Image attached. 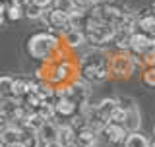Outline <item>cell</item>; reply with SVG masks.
Returning <instances> with one entry per match:
<instances>
[{
    "instance_id": "obj_23",
    "label": "cell",
    "mask_w": 155,
    "mask_h": 147,
    "mask_svg": "<svg viewBox=\"0 0 155 147\" xmlns=\"http://www.w3.org/2000/svg\"><path fill=\"white\" fill-rule=\"evenodd\" d=\"M21 143L23 147H41V139H39V136H37V132H23V136H21Z\"/></svg>"
},
{
    "instance_id": "obj_33",
    "label": "cell",
    "mask_w": 155,
    "mask_h": 147,
    "mask_svg": "<svg viewBox=\"0 0 155 147\" xmlns=\"http://www.w3.org/2000/svg\"><path fill=\"white\" fill-rule=\"evenodd\" d=\"M4 147H23V143H21V141H16V143H8Z\"/></svg>"
},
{
    "instance_id": "obj_20",
    "label": "cell",
    "mask_w": 155,
    "mask_h": 147,
    "mask_svg": "<svg viewBox=\"0 0 155 147\" xmlns=\"http://www.w3.org/2000/svg\"><path fill=\"white\" fill-rule=\"evenodd\" d=\"M29 80H14L12 85V97L14 99H23V97L29 93Z\"/></svg>"
},
{
    "instance_id": "obj_39",
    "label": "cell",
    "mask_w": 155,
    "mask_h": 147,
    "mask_svg": "<svg viewBox=\"0 0 155 147\" xmlns=\"http://www.w3.org/2000/svg\"><path fill=\"white\" fill-rule=\"evenodd\" d=\"M153 136H155V124H153Z\"/></svg>"
},
{
    "instance_id": "obj_4",
    "label": "cell",
    "mask_w": 155,
    "mask_h": 147,
    "mask_svg": "<svg viewBox=\"0 0 155 147\" xmlns=\"http://www.w3.org/2000/svg\"><path fill=\"white\" fill-rule=\"evenodd\" d=\"M138 66V58L130 52H116V54L109 56V74H113L114 77H130Z\"/></svg>"
},
{
    "instance_id": "obj_10",
    "label": "cell",
    "mask_w": 155,
    "mask_h": 147,
    "mask_svg": "<svg viewBox=\"0 0 155 147\" xmlns=\"http://www.w3.org/2000/svg\"><path fill=\"white\" fill-rule=\"evenodd\" d=\"M37 136H39V139H41V143L58 141V124H54L52 120H47L45 124L37 130Z\"/></svg>"
},
{
    "instance_id": "obj_34",
    "label": "cell",
    "mask_w": 155,
    "mask_h": 147,
    "mask_svg": "<svg viewBox=\"0 0 155 147\" xmlns=\"http://www.w3.org/2000/svg\"><path fill=\"white\" fill-rule=\"evenodd\" d=\"M114 0H97V4H113Z\"/></svg>"
},
{
    "instance_id": "obj_13",
    "label": "cell",
    "mask_w": 155,
    "mask_h": 147,
    "mask_svg": "<svg viewBox=\"0 0 155 147\" xmlns=\"http://www.w3.org/2000/svg\"><path fill=\"white\" fill-rule=\"evenodd\" d=\"M138 31L145 33V35H155V16L151 12H145L142 16H138V23H136Z\"/></svg>"
},
{
    "instance_id": "obj_24",
    "label": "cell",
    "mask_w": 155,
    "mask_h": 147,
    "mask_svg": "<svg viewBox=\"0 0 155 147\" xmlns=\"http://www.w3.org/2000/svg\"><path fill=\"white\" fill-rule=\"evenodd\" d=\"M124 116H126V110H122L118 105L113 109V112H110V116H109V122H116V124H122L124 122Z\"/></svg>"
},
{
    "instance_id": "obj_11",
    "label": "cell",
    "mask_w": 155,
    "mask_h": 147,
    "mask_svg": "<svg viewBox=\"0 0 155 147\" xmlns=\"http://www.w3.org/2000/svg\"><path fill=\"white\" fill-rule=\"evenodd\" d=\"M122 126L126 132H138L140 130V126H142V114H140L138 106H132L130 110H126Z\"/></svg>"
},
{
    "instance_id": "obj_35",
    "label": "cell",
    "mask_w": 155,
    "mask_h": 147,
    "mask_svg": "<svg viewBox=\"0 0 155 147\" xmlns=\"http://www.w3.org/2000/svg\"><path fill=\"white\" fill-rule=\"evenodd\" d=\"M151 14H153V16H155V2L151 4Z\"/></svg>"
},
{
    "instance_id": "obj_36",
    "label": "cell",
    "mask_w": 155,
    "mask_h": 147,
    "mask_svg": "<svg viewBox=\"0 0 155 147\" xmlns=\"http://www.w3.org/2000/svg\"><path fill=\"white\" fill-rule=\"evenodd\" d=\"M2 23H4V16H0V25H2Z\"/></svg>"
},
{
    "instance_id": "obj_2",
    "label": "cell",
    "mask_w": 155,
    "mask_h": 147,
    "mask_svg": "<svg viewBox=\"0 0 155 147\" xmlns=\"http://www.w3.org/2000/svg\"><path fill=\"white\" fill-rule=\"evenodd\" d=\"M60 47L62 43L52 33H35L27 39V52L31 54V58H37V60H54Z\"/></svg>"
},
{
    "instance_id": "obj_21",
    "label": "cell",
    "mask_w": 155,
    "mask_h": 147,
    "mask_svg": "<svg viewBox=\"0 0 155 147\" xmlns=\"http://www.w3.org/2000/svg\"><path fill=\"white\" fill-rule=\"evenodd\" d=\"M12 85H14V80L10 76H2V77H0V101L12 97Z\"/></svg>"
},
{
    "instance_id": "obj_27",
    "label": "cell",
    "mask_w": 155,
    "mask_h": 147,
    "mask_svg": "<svg viewBox=\"0 0 155 147\" xmlns=\"http://www.w3.org/2000/svg\"><path fill=\"white\" fill-rule=\"evenodd\" d=\"M116 105H118L122 110H130L132 106H136V101L132 97H118V99H116Z\"/></svg>"
},
{
    "instance_id": "obj_22",
    "label": "cell",
    "mask_w": 155,
    "mask_h": 147,
    "mask_svg": "<svg viewBox=\"0 0 155 147\" xmlns=\"http://www.w3.org/2000/svg\"><path fill=\"white\" fill-rule=\"evenodd\" d=\"M37 112L43 116L45 120H54V106H52V101H41V105L37 106Z\"/></svg>"
},
{
    "instance_id": "obj_12",
    "label": "cell",
    "mask_w": 155,
    "mask_h": 147,
    "mask_svg": "<svg viewBox=\"0 0 155 147\" xmlns=\"http://www.w3.org/2000/svg\"><path fill=\"white\" fill-rule=\"evenodd\" d=\"M74 141H76L78 147H89V145H95V143H97V134L85 126V128L76 130V139H74Z\"/></svg>"
},
{
    "instance_id": "obj_38",
    "label": "cell",
    "mask_w": 155,
    "mask_h": 147,
    "mask_svg": "<svg viewBox=\"0 0 155 147\" xmlns=\"http://www.w3.org/2000/svg\"><path fill=\"white\" fill-rule=\"evenodd\" d=\"M0 112H2V101H0Z\"/></svg>"
},
{
    "instance_id": "obj_26",
    "label": "cell",
    "mask_w": 155,
    "mask_h": 147,
    "mask_svg": "<svg viewBox=\"0 0 155 147\" xmlns=\"http://www.w3.org/2000/svg\"><path fill=\"white\" fill-rule=\"evenodd\" d=\"M143 83H145V85H149V87H155V66L145 68V72H143Z\"/></svg>"
},
{
    "instance_id": "obj_41",
    "label": "cell",
    "mask_w": 155,
    "mask_h": 147,
    "mask_svg": "<svg viewBox=\"0 0 155 147\" xmlns=\"http://www.w3.org/2000/svg\"><path fill=\"white\" fill-rule=\"evenodd\" d=\"M89 147H95V145H89Z\"/></svg>"
},
{
    "instance_id": "obj_31",
    "label": "cell",
    "mask_w": 155,
    "mask_h": 147,
    "mask_svg": "<svg viewBox=\"0 0 155 147\" xmlns=\"http://www.w3.org/2000/svg\"><path fill=\"white\" fill-rule=\"evenodd\" d=\"M41 147H62L60 141H47V143H41Z\"/></svg>"
},
{
    "instance_id": "obj_5",
    "label": "cell",
    "mask_w": 155,
    "mask_h": 147,
    "mask_svg": "<svg viewBox=\"0 0 155 147\" xmlns=\"http://www.w3.org/2000/svg\"><path fill=\"white\" fill-rule=\"evenodd\" d=\"M124 14L126 12L122 8H118L116 4H95V6H91V10H89L91 18L99 19V21L107 23V25H113V27H116L122 21Z\"/></svg>"
},
{
    "instance_id": "obj_17",
    "label": "cell",
    "mask_w": 155,
    "mask_h": 147,
    "mask_svg": "<svg viewBox=\"0 0 155 147\" xmlns=\"http://www.w3.org/2000/svg\"><path fill=\"white\" fill-rule=\"evenodd\" d=\"M23 12H25V8L21 6V2H19V0H12V4H8V6H6L4 16H6L10 21H16V19L23 18Z\"/></svg>"
},
{
    "instance_id": "obj_8",
    "label": "cell",
    "mask_w": 155,
    "mask_h": 147,
    "mask_svg": "<svg viewBox=\"0 0 155 147\" xmlns=\"http://www.w3.org/2000/svg\"><path fill=\"white\" fill-rule=\"evenodd\" d=\"M54 106V116H62V118H72L78 114V105L70 99H54L52 101Z\"/></svg>"
},
{
    "instance_id": "obj_6",
    "label": "cell",
    "mask_w": 155,
    "mask_h": 147,
    "mask_svg": "<svg viewBox=\"0 0 155 147\" xmlns=\"http://www.w3.org/2000/svg\"><path fill=\"white\" fill-rule=\"evenodd\" d=\"M48 81L51 83H56V85H62V83H68L74 76V66L72 62L68 60H60V62H54L51 68H48Z\"/></svg>"
},
{
    "instance_id": "obj_25",
    "label": "cell",
    "mask_w": 155,
    "mask_h": 147,
    "mask_svg": "<svg viewBox=\"0 0 155 147\" xmlns=\"http://www.w3.org/2000/svg\"><path fill=\"white\" fill-rule=\"evenodd\" d=\"M41 14H43V8L35 6V4H29V6H25L23 16H27V18H31V19H39V18H41Z\"/></svg>"
},
{
    "instance_id": "obj_1",
    "label": "cell",
    "mask_w": 155,
    "mask_h": 147,
    "mask_svg": "<svg viewBox=\"0 0 155 147\" xmlns=\"http://www.w3.org/2000/svg\"><path fill=\"white\" fill-rule=\"evenodd\" d=\"M78 68L87 81L101 83L109 77V54L103 48H91L85 54H81Z\"/></svg>"
},
{
    "instance_id": "obj_15",
    "label": "cell",
    "mask_w": 155,
    "mask_h": 147,
    "mask_svg": "<svg viewBox=\"0 0 155 147\" xmlns=\"http://www.w3.org/2000/svg\"><path fill=\"white\" fill-rule=\"evenodd\" d=\"M21 136H23V130H19L18 126H14V124H10L6 130L0 134V141H2L4 145H8V143H16V141H21Z\"/></svg>"
},
{
    "instance_id": "obj_3",
    "label": "cell",
    "mask_w": 155,
    "mask_h": 147,
    "mask_svg": "<svg viewBox=\"0 0 155 147\" xmlns=\"http://www.w3.org/2000/svg\"><path fill=\"white\" fill-rule=\"evenodd\" d=\"M84 35L85 41L93 43V45H105V43L113 41L114 39V27L113 25H107V23L99 21V19L91 18L89 14L85 16V23H84Z\"/></svg>"
},
{
    "instance_id": "obj_32",
    "label": "cell",
    "mask_w": 155,
    "mask_h": 147,
    "mask_svg": "<svg viewBox=\"0 0 155 147\" xmlns=\"http://www.w3.org/2000/svg\"><path fill=\"white\" fill-rule=\"evenodd\" d=\"M6 6H8V4L4 2V0H0V16H4V12H6Z\"/></svg>"
},
{
    "instance_id": "obj_19",
    "label": "cell",
    "mask_w": 155,
    "mask_h": 147,
    "mask_svg": "<svg viewBox=\"0 0 155 147\" xmlns=\"http://www.w3.org/2000/svg\"><path fill=\"white\" fill-rule=\"evenodd\" d=\"M19 99H14V97H10V99H2V112L0 114H4L6 118H10L12 120V116L18 112V109H19Z\"/></svg>"
},
{
    "instance_id": "obj_37",
    "label": "cell",
    "mask_w": 155,
    "mask_h": 147,
    "mask_svg": "<svg viewBox=\"0 0 155 147\" xmlns=\"http://www.w3.org/2000/svg\"><path fill=\"white\" fill-rule=\"evenodd\" d=\"M149 147H155V139H153V141H151V143H149Z\"/></svg>"
},
{
    "instance_id": "obj_18",
    "label": "cell",
    "mask_w": 155,
    "mask_h": 147,
    "mask_svg": "<svg viewBox=\"0 0 155 147\" xmlns=\"http://www.w3.org/2000/svg\"><path fill=\"white\" fill-rule=\"evenodd\" d=\"M45 122H47V120L43 118V116L39 114L37 110H31V112L27 114V118H25V130H27V132H37L43 124H45Z\"/></svg>"
},
{
    "instance_id": "obj_29",
    "label": "cell",
    "mask_w": 155,
    "mask_h": 147,
    "mask_svg": "<svg viewBox=\"0 0 155 147\" xmlns=\"http://www.w3.org/2000/svg\"><path fill=\"white\" fill-rule=\"evenodd\" d=\"M31 4H35L39 8H48L52 6V0H31Z\"/></svg>"
},
{
    "instance_id": "obj_40",
    "label": "cell",
    "mask_w": 155,
    "mask_h": 147,
    "mask_svg": "<svg viewBox=\"0 0 155 147\" xmlns=\"http://www.w3.org/2000/svg\"><path fill=\"white\" fill-rule=\"evenodd\" d=\"M0 147H4V143H2V141H0Z\"/></svg>"
},
{
    "instance_id": "obj_7",
    "label": "cell",
    "mask_w": 155,
    "mask_h": 147,
    "mask_svg": "<svg viewBox=\"0 0 155 147\" xmlns=\"http://www.w3.org/2000/svg\"><path fill=\"white\" fill-rule=\"evenodd\" d=\"M101 132L105 134L107 141H110V143H122L126 139V136H128V132L124 130V126L116 124V122H107Z\"/></svg>"
},
{
    "instance_id": "obj_28",
    "label": "cell",
    "mask_w": 155,
    "mask_h": 147,
    "mask_svg": "<svg viewBox=\"0 0 155 147\" xmlns=\"http://www.w3.org/2000/svg\"><path fill=\"white\" fill-rule=\"evenodd\" d=\"M72 4H74L78 10H87V8L95 6L97 0H72Z\"/></svg>"
},
{
    "instance_id": "obj_16",
    "label": "cell",
    "mask_w": 155,
    "mask_h": 147,
    "mask_svg": "<svg viewBox=\"0 0 155 147\" xmlns=\"http://www.w3.org/2000/svg\"><path fill=\"white\" fill-rule=\"evenodd\" d=\"M122 143L124 147H149L147 138L143 134H140V132H128V136H126Z\"/></svg>"
},
{
    "instance_id": "obj_9",
    "label": "cell",
    "mask_w": 155,
    "mask_h": 147,
    "mask_svg": "<svg viewBox=\"0 0 155 147\" xmlns=\"http://www.w3.org/2000/svg\"><path fill=\"white\" fill-rule=\"evenodd\" d=\"M62 41L68 48H80L85 43V35L81 29H66V31H62Z\"/></svg>"
},
{
    "instance_id": "obj_30",
    "label": "cell",
    "mask_w": 155,
    "mask_h": 147,
    "mask_svg": "<svg viewBox=\"0 0 155 147\" xmlns=\"http://www.w3.org/2000/svg\"><path fill=\"white\" fill-rule=\"evenodd\" d=\"M10 124H12V122H10V118H6L4 114H0V134H2V132L6 130Z\"/></svg>"
},
{
    "instance_id": "obj_14",
    "label": "cell",
    "mask_w": 155,
    "mask_h": 147,
    "mask_svg": "<svg viewBox=\"0 0 155 147\" xmlns=\"http://www.w3.org/2000/svg\"><path fill=\"white\" fill-rule=\"evenodd\" d=\"M76 130L72 128L70 124H58V141L62 143V147H70V145H74L76 143Z\"/></svg>"
}]
</instances>
